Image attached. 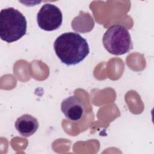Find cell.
<instances>
[{
  "instance_id": "3957f363",
  "label": "cell",
  "mask_w": 154,
  "mask_h": 154,
  "mask_svg": "<svg viewBox=\"0 0 154 154\" xmlns=\"http://www.w3.org/2000/svg\"><path fill=\"white\" fill-rule=\"evenodd\" d=\"M102 43L108 52L116 55L125 54L133 48L128 30L119 24L112 25L108 28L103 34Z\"/></svg>"
},
{
  "instance_id": "7a4b0ae2",
  "label": "cell",
  "mask_w": 154,
  "mask_h": 154,
  "mask_svg": "<svg viewBox=\"0 0 154 154\" xmlns=\"http://www.w3.org/2000/svg\"><path fill=\"white\" fill-rule=\"evenodd\" d=\"M25 17L17 10L9 7L0 12V37L1 40L12 43L19 40L26 32Z\"/></svg>"
},
{
  "instance_id": "8992f818",
  "label": "cell",
  "mask_w": 154,
  "mask_h": 154,
  "mask_svg": "<svg viewBox=\"0 0 154 154\" xmlns=\"http://www.w3.org/2000/svg\"><path fill=\"white\" fill-rule=\"evenodd\" d=\"M15 128L22 136L28 137L37 131L38 122L37 119L31 115L24 114L17 118L15 122Z\"/></svg>"
},
{
  "instance_id": "277c9868",
  "label": "cell",
  "mask_w": 154,
  "mask_h": 154,
  "mask_svg": "<svg viewBox=\"0 0 154 154\" xmlns=\"http://www.w3.org/2000/svg\"><path fill=\"white\" fill-rule=\"evenodd\" d=\"M38 26L46 31L58 29L62 24L63 14L58 7L51 4H44L37 15Z\"/></svg>"
},
{
  "instance_id": "6da1fadb",
  "label": "cell",
  "mask_w": 154,
  "mask_h": 154,
  "mask_svg": "<svg viewBox=\"0 0 154 154\" xmlns=\"http://www.w3.org/2000/svg\"><path fill=\"white\" fill-rule=\"evenodd\" d=\"M55 52L61 61L67 65H76L84 60L90 52L87 40L75 32H64L54 43Z\"/></svg>"
},
{
  "instance_id": "5b68a950",
  "label": "cell",
  "mask_w": 154,
  "mask_h": 154,
  "mask_svg": "<svg viewBox=\"0 0 154 154\" xmlns=\"http://www.w3.org/2000/svg\"><path fill=\"white\" fill-rule=\"evenodd\" d=\"M61 110L67 119L73 122L79 120L84 114V105L81 99L76 96L64 99L61 104Z\"/></svg>"
}]
</instances>
